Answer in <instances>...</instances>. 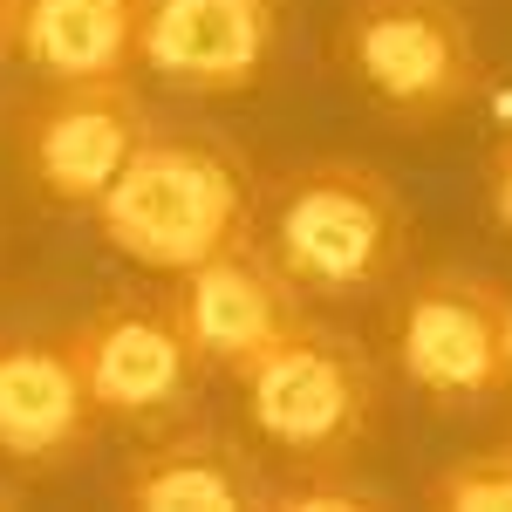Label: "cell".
<instances>
[{"label":"cell","mask_w":512,"mask_h":512,"mask_svg":"<svg viewBox=\"0 0 512 512\" xmlns=\"http://www.w3.org/2000/svg\"><path fill=\"white\" fill-rule=\"evenodd\" d=\"M267 253L315 301H362L390 287L410 253V205L376 164L308 158L274 185Z\"/></svg>","instance_id":"cell-1"},{"label":"cell","mask_w":512,"mask_h":512,"mask_svg":"<svg viewBox=\"0 0 512 512\" xmlns=\"http://www.w3.org/2000/svg\"><path fill=\"white\" fill-rule=\"evenodd\" d=\"M89 212L123 260L158 267V274H185L219 246L253 239V192L239 164L212 144H185V137L171 144L158 130L123 158V171L103 185Z\"/></svg>","instance_id":"cell-2"},{"label":"cell","mask_w":512,"mask_h":512,"mask_svg":"<svg viewBox=\"0 0 512 512\" xmlns=\"http://www.w3.org/2000/svg\"><path fill=\"white\" fill-rule=\"evenodd\" d=\"M246 410H253V431L267 437L274 451H287L301 472H342L362 437L376 424V403L383 383L369 369V355L355 349L349 335L321 328V321H294L274 349H260L246 369Z\"/></svg>","instance_id":"cell-3"},{"label":"cell","mask_w":512,"mask_h":512,"mask_svg":"<svg viewBox=\"0 0 512 512\" xmlns=\"http://www.w3.org/2000/svg\"><path fill=\"white\" fill-rule=\"evenodd\" d=\"M342 62L403 123L458 117L485 89V55L465 0H349Z\"/></svg>","instance_id":"cell-4"},{"label":"cell","mask_w":512,"mask_h":512,"mask_svg":"<svg viewBox=\"0 0 512 512\" xmlns=\"http://www.w3.org/2000/svg\"><path fill=\"white\" fill-rule=\"evenodd\" d=\"M396 362L437 403L506 390V287L485 274H424L396 315Z\"/></svg>","instance_id":"cell-5"},{"label":"cell","mask_w":512,"mask_h":512,"mask_svg":"<svg viewBox=\"0 0 512 512\" xmlns=\"http://www.w3.org/2000/svg\"><path fill=\"white\" fill-rule=\"evenodd\" d=\"M69 349H76L96 417H117V424L178 417L198 390V369H205L171 301H110L82 328H69Z\"/></svg>","instance_id":"cell-6"},{"label":"cell","mask_w":512,"mask_h":512,"mask_svg":"<svg viewBox=\"0 0 512 512\" xmlns=\"http://www.w3.org/2000/svg\"><path fill=\"white\" fill-rule=\"evenodd\" d=\"M28 171L55 205H96L123 158L151 137V110L130 76L48 82V96L28 103Z\"/></svg>","instance_id":"cell-7"},{"label":"cell","mask_w":512,"mask_h":512,"mask_svg":"<svg viewBox=\"0 0 512 512\" xmlns=\"http://www.w3.org/2000/svg\"><path fill=\"white\" fill-rule=\"evenodd\" d=\"M308 294L280 274V260L260 246V239H233L219 246L212 260L185 267V287L171 294L178 308V328L198 349V362H219V369H246L260 349H274L294 321L308 315L301 308Z\"/></svg>","instance_id":"cell-8"},{"label":"cell","mask_w":512,"mask_h":512,"mask_svg":"<svg viewBox=\"0 0 512 512\" xmlns=\"http://www.w3.org/2000/svg\"><path fill=\"white\" fill-rule=\"evenodd\" d=\"M280 48V0H151L137 62L185 96H239Z\"/></svg>","instance_id":"cell-9"},{"label":"cell","mask_w":512,"mask_h":512,"mask_svg":"<svg viewBox=\"0 0 512 512\" xmlns=\"http://www.w3.org/2000/svg\"><path fill=\"white\" fill-rule=\"evenodd\" d=\"M96 403L76 369L69 335H0V458L55 472L76 465L96 437Z\"/></svg>","instance_id":"cell-10"},{"label":"cell","mask_w":512,"mask_h":512,"mask_svg":"<svg viewBox=\"0 0 512 512\" xmlns=\"http://www.w3.org/2000/svg\"><path fill=\"white\" fill-rule=\"evenodd\" d=\"M117 499L137 512H239L267 499V478L253 472L239 437L192 424L137 451L130 472L117 478Z\"/></svg>","instance_id":"cell-11"},{"label":"cell","mask_w":512,"mask_h":512,"mask_svg":"<svg viewBox=\"0 0 512 512\" xmlns=\"http://www.w3.org/2000/svg\"><path fill=\"white\" fill-rule=\"evenodd\" d=\"M151 0H28L21 7V55L48 82H89V76H130L137 35Z\"/></svg>","instance_id":"cell-12"},{"label":"cell","mask_w":512,"mask_h":512,"mask_svg":"<svg viewBox=\"0 0 512 512\" xmlns=\"http://www.w3.org/2000/svg\"><path fill=\"white\" fill-rule=\"evenodd\" d=\"M431 506L451 512H512V444L499 451H478L465 465L431 478Z\"/></svg>","instance_id":"cell-13"},{"label":"cell","mask_w":512,"mask_h":512,"mask_svg":"<svg viewBox=\"0 0 512 512\" xmlns=\"http://www.w3.org/2000/svg\"><path fill=\"white\" fill-rule=\"evenodd\" d=\"M260 506H294V512H362L376 506V492L369 485H349L342 472H328V465H315V472L287 478V485H267V499Z\"/></svg>","instance_id":"cell-14"},{"label":"cell","mask_w":512,"mask_h":512,"mask_svg":"<svg viewBox=\"0 0 512 512\" xmlns=\"http://www.w3.org/2000/svg\"><path fill=\"white\" fill-rule=\"evenodd\" d=\"M485 192H492V219L512 233V137L492 151V171H485Z\"/></svg>","instance_id":"cell-15"},{"label":"cell","mask_w":512,"mask_h":512,"mask_svg":"<svg viewBox=\"0 0 512 512\" xmlns=\"http://www.w3.org/2000/svg\"><path fill=\"white\" fill-rule=\"evenodd\" d=\"M21 7L28 0H0V55H14V41H21Z\"/></svg>","instance_id":"cell-16"},{"label":"cell","mask_w":512,"mask_h":512,"mask_svg":"<svg viewBox=\"0 0 512 512\" xmlns=\"http://www.w3.org/2000/svg\"><path fill=\"white\" fill-rule=\"evenodd\" d=\"M506 390H512V294H506Z\"/></svg>","instance_id":"cell-17"},{"label":"cell","mask_w":512,"mask_h":512,"mask_svg":"<svg viewBox=\"0 0 512 512\" xmlns=\"http://www.w3.org/2000/svg\"><path fill=\"white\" fill-rule=\"evenodd\" d=\"M0 506H14V485H7V478H0Z\"/></svg>","instance_id":"cell-18"}]
</instances>
